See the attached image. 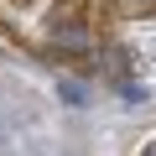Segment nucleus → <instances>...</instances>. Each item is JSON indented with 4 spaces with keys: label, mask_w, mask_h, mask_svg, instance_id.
<instances>
[{
    "label": "nucleus",
    "mask_w": 156,
    "mask_h": 156,
    "mask_svg": "<svg viewBox=\"0 0 156 156\" xmlns=\"http://www.w3.org/2000/svg\"><path fill=\"white\" fill-rule=\"evenodd\" d=\"M52 42L68 47V52H83L89 47V31H83V21H52Z\"/></svg>",
    "instance_id": "obj_1"
},
{
    "label": "nucleus",
    "mask_w": 156,
    "mask_h": 156,
    "mask_svg": "<svg viewBox=\"0 0 156 156\" xmlns=\"http://www.w3.org/2000/svg\"><path fill=\"white\" fill-rule=\"evenodd\" d=\"M125 11H156V0H120Z\"/></svg>",
    "instance_id": "obj_2"
},
{
    "label": "nucleus",
    "mask_w": 156,
    "mask_h": 156,
    "mask_svg": "<svg viewBox=\"0 0 156 156\" xmlns=\"http://www.w3.org/2000/svg\"><path fill=\"white\" fill-rule=\"evenodd\" d=\"M140 156H156V140H151V146H146V151H140Z\"/></svg>",
    "instance_id": "obj_3"
},
{
    "label": "nucleus",
    "mask_w": 156,
    "mask_h": 156,
    "mask_svg": "<svg viewBox=\"0 0 156 156\" xmlns=\"http://www.w3.org/2000/svg\"><path fill=\"white\" fill-rule=\"evenodd\" d=\"M16 5H31V0H16Z\"/></svg>",
    "instance_id": "obj_4"
}]
</instances>
